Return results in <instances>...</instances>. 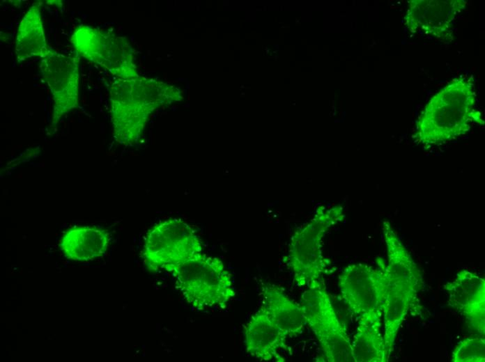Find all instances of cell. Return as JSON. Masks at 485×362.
Returning <instances> with one entry per match:
<instances>
[{
  "instance_id": "6da1fadb",
  "label": "cell",
  "mask_w": 485,
  "mask_h": 362,
  "mask_svg": "<svg viewBox=\"0 0 485 362\" xmlns=\"http://www.w3.org/2000/svg\"><path fill=\"white\" fill-rule=\"evenodd\" d=\"M475 104L472 78L452 79L425 105L416 122L417 141L426 145H438L465 134L473 123L484 124Z\"/></svg>"
},
{
  "instance_id": "5b68a950",
  "label": "cell",
  "mask_w": 485,
  "mask_h": 362,
  "mask_svg": "<svg viewBox=\"0 0 485 362\" xmlns=\"http://www.w3.org/2000/svg\"><path fill=\"white\" fill-rule=\"evenodd\" d=\"M307 326L323 352L322 361L355 362L350 338L341 324L324 284L309 282L300 297Z\"/></svg>"
},
{
  "instance_id": "2e32d148",
  "label": "cell",
  "mask_w": 485,
  "mask_h": 362,
  "mask_svg": "<svg viewBox=\"0 0 485 362\" xmlns=\"http://www.w3.org/2000/svg\"><path fill=\"white\" fill-rule=\"evenodd\" d=\"M43 3H33L22 17L17 31L15 52L17 62L21 63L30 58L43 57L47 52L40 6Z\"/></svg>"
},
{
  "instance_id": "8992f818",
  "label": "cell",
  "mask_w": 485,
  "mask_h": 362,
  "mask_svg": "<svg viewBox=\"0 0 485 362\" xmlns=\"http://www.w3.org/2000/svg\"><path fill=\"white\" fill-rule=\"evenodd\" d=\"M378 267L355 263L339 274L341 297L358 322L381 324L387 288L385 262L378 258Z\"/></svg>"
},
{
  "instance_id": "9a60e30c",
  "label": "cell",
  "mask_w": 485,
  "mask_h": 362,
  "mask_svg": "<svg viewBox=\"0 0 485 362\" xmlns=\"http://www.w3.org/2000/svg\"><path fill=\"white\" fill-rule=\"evenodd\" d=\"M261 291L263 302L284 333L287 337L301 333L307 326L301 305L291 299L275 284L263 283Z\"/></svg>"
},
{
  "instance_id": "277c9868",
  "label": "cell",
  "mask_w": 485,
  "mask_h": 362,
  "mask_svg": "<svg viewBox=\"0 0 485 362\" xmlns=\"http://www.w3.org/2000/svg\"><path fill=\"white\" fill-rule=\"evenodd\" d=\"M167 272L185 301L197 310L224 306L236 294L232 276L217 258L200 253Z\"/></svg>"
},
{
  "instance_id": "9c48e42d",
  "label": "cell",
  "mask_w": 485,
  "mask_h": 362,
  "mask_svg": "<svg viewBox=\"0 0 485 362\" xmlns=\"http://www.w3.org/2000/svg\"><path fill=\"white\" fill-rule=\"evenodd\" d=\"M70 43L81 56L100 65L121 79L139 77L126 39L88 25L73 31Z\"/></svg>"
},
{
  "instance_id": "30bf717a",
  "label": "cell",
  "mask_w": 485,
  "mask_h": 362,
  "mask_svg": "<svg viewBox=\"0 0 485 362\" xmlns=\"http://www.w3.org/2000/svg\"><path fill=\"white\" fill-rule=\"evenodd\" d=\"M40 70L53 97V111L49 131H52L67 113L79 104V57L64 54L49 47L40 58Z\"/></svg>"
},
{
  "instance_id": "52a82bcc",
  "label": "cell",
  "mask_w": 485,
  "mask_h": 362,
  "mask_svg": "<svg viewBox=\"0 0 485 362\" xmlns=\"http://www.w3.org/2000/svg\"><path fill=\"white\" fill-rule=\"evenodd\" d=\"M344 217L342 207L320 210L315 217L293 237L288 262L298 286L320 279L326 265L321 253V242L326 231Z\"/></svg>"
},
{
  "instance_id": "ac0fdd59",
  "label": "cell",
  "mask_w": 485,
  "mask_h": 362,
  "mask_svg": "<svg viewBox=\"0 0 485 362\" xmlns=\"http://www.w3.org/2000/svg\"><path fill=\"white\" fill-rule=\"evenodd\" d=\"M453 362H484L485 340L484 338H466L455 346L452 352Z\"/></svg>"
},
{
  "instance_id": "ba28073f",
  "label": "cell",
  "mask_w": 485,
  "mask_h": 362,
  "mask_svg": "<svg viewBox=\"0 0 485 362\" xmlns=\"http://www.w3.org/2000/svg\"><path fill=\"white\" fill-rule=\"evenodd\" d=\"M200 253L202 243L193 228L180 219L170 218L149 230L142 255L148 269L168 271Z\"/></svg>"
},
{
  "instance_id": "7c38bea8",
  "label": "cell",
  "mask_w": 485,
  "mask_h": 362,
  "mask_svg": "<svg viewBox=\"0 0 485 362\" xmlns=\"http://www.w3.org/2000/svg\"><path fill=\"white\" fill-rule=\"evenodd\" d=\"M448 305L454 308L479 333H485V280L463 269L444 286Z\"/></svg>"
},
{
  "instance_id": "7a4b0ae2",
  "label": "cell",
  "mask_w": 485,
  "mask_h": 362,
  "mask_svg": "<svg viewBox=\"0 0 485 362\" xmlns=\"http://www.w3.org/2000/svg\"><path fill=\"white\" fill-rule=\"evenodd\" d=\"M382 230L388 258L385 263L387 288L383 313V338L390 356L399 329L415 305L424 283L419 269L389 221L383 222Z\"/></svg>"
},
{
  "instance_id": "4fadbf2b",
  "label": "cell",
  "mask_w": 485,
  "mask_h": 362,
  "mask_svg": "<svg viewBox=\"0 0 485 362\" xmlns=\"http://www.w3.org/2000/svg\"><path fill=\"white\" fill-rule=\"evenodd\" d=\"M243 332L245 346L249 355L260 361H284L279 355V351L285 347L287 336L273 320L263 302L244 326Z\"/></svg>"
},
{
  "instance_id": "8fae6325",
  "label": "cell",
  "mask_w": 485,
  "mask_h": 362,
  "mask_svg": "<svg viewBox=\"0 0 485 362\" xmlns=\"http://www.w3.org/2000/svg\"><path fill=\"white\" fill-rule=\"evenodd\" d=\"M463 0H412L405 16L411 33H421L439 40L450 36L456 17L465 8Z\"/></svg>"
},
{
  "instance_id": "e0dca14e",
  "label": "cell",
  "mask_w": 485,
  "mask_h": 362,
  "mask_svg": "<svg viewBox=\"0 0 485 362\" xmlns=\"http://www.w3.org/2000/svg\"><path fill=\"white\" fill-rule=\"evenodd\" d=\"M381 324L358 322L351 342L355 362H387L390 355L385 347Z\"/></svg>"
},
{
  "instance_id": "3957f363",
  "label": "cell",
  "mask_w": 485,
  "mask_h": 362,
  "mask_svg": "<svg viewBox=\"0 0 485 362\" xmlns=\"http://www.w3.org/2000/svg\"><path fill=\"white\" fill-rule=\"evenodd\" d=\"M109 95L113 135L124 145L137 141L150 115L166 100L158 83L139 77L116 79L109 86Z\"/></svg>"
},
{
  "instance_id": "5bb4252c",
  "label": "cell",
  "mask_w": 485,
  "mask_h": 362,
  "mask_svg": "<svg viewBox=\"0 0 485 362\" xmlns=\"http://www.w3.org/2000/svg\"><path fill=\"white\" fill-rule=\"evenodd\" d=\"M109 242V234L103 229L77 226L64 233L59 245L68 259L85 262L102 256Z\"/></svg>"
}]
</instances>
